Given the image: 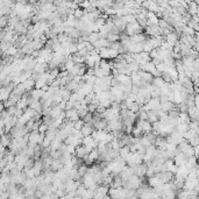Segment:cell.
I'll return each mask as SVG.
<instances>
[{
    "instance_id": "cell-1",
    "label": "cell",
    "mask_w": 199,
    "mask_h": 199,
    "mask_svg": "<svg viewBox=\"0 0 199 199\" xmlns=\"http://www.w3.org/2000/svg\"><path fill=\"white\" fill-rule=\"evenodd\" d=\"M119 55V51L115 49L111 48V47H104V48H99V56L102 59H113Z\"/></svg>"
},
{
    "instance_id": "cell-2",
    "label": "cell",
    "mask_w": 199,
    "mask_h": 199,
    "mask_svg": "<svg viewBox=\"0 0 199 199\" xmlns=\"http://www.w3.org/2000/svg\"><path fill=\"white\" fill-rule=\"evenodd\" d=\"M143 31V27L137 21L133 22V23H127L126 27H125V34L128 36H132L134 34H139V33H142Z\"/></svg>"
},
{
    "instance_id": "cell-3",
    "label": "cell",
    "mask_w": 199,
    "mask_h": 199,
    "mask_svg": "<svg viewBox=\"0 0 199 199\" xmlns=\"http://www.w3.org/2000/svg\"><path fill=\"white\" fill-rule=\"evenodd\" d=\"M82 184L85 186V187H88V189H92V190H96L97 187V183L94 182V178H93V175L90 173H86L84 176L82 177Z\"/></svg>"
},
{
    "instance_id": "cell-4",
    "label": "cell",
    "mask_w": 199,
    "mask_h": 199,
    "mask_svg": "<svg viewBox=\"0 0 199 199\" xmlns=\"http://www.w3.org/2000/svg\"><path fill=\"white\" fill-rule=\"evenodd\" d=\"M142 108L145 111H157L161 108V102H159V97H153L150 98V100L147 102V104H145L143 106H141Z\"/></svg>"
},
{
    "instance_id": "cell-5",
    "label": "cell",
    "mask_w": 199,
    "mask_h": 199,
    "mask_svg": "<svg viewBox=\"0 0 199 199\" xmlns=\"http://www.w3.org/2000/svg\"><path fill=\"white\" fill-rule=\"evenodd\" d=\"M136 127L141 129L143 134H147V133H150L153 130L151 128V124L148 121V120H139L136 124Z\"/></svg>"
},
{
    "instance_id": "cell-6",
    "label": "cell",
    "mask_w": 199,
    "mask_h": 199,
    "mask_svg": "<svg viewBox=\"0 0 199 199\" xmlns=\"http://www.w3.org/2000/svg\"><path fill=\"white\" fill-rule=\"evenodd\" d=\"M155 175L159 177L161 183H168V182L173 181V173L170 171H161V173H156Z\"/></svg>"
},
{
    "instance_id": "cell-7",
    "label": "cell",
    "mask_w": 199,
    "mask_h": 199,
    "mask_svg": "<svg viewBox=\"0 0 199 199\" xmlns=\"http://www.w3.org/2000/svg\"><path fill=\"white\" fill-rule=\"evenodd\" d=\"M63 142H64L65 145H71V146L78 147V146H80V145H82V139H79V137H76L75 135L70 134V135H68V136H66V139Z\"/></svg>"
},
{
    "instance_id": "cell-8",
    "label": "cell",
    "mask_w": 199,
    "mask_h": 199,
    "mask_svg": "<svg viewBox=\"0 0 199 199\" xmlns=\"http://www.w3.org/2000/svg\"><path fill=\"white\" fill-rule=\"evenodd\" d=\"M173 163L176 164L177 167H179V165H183V164H185L186 159H187V157H186L185 155L183 154L182 151H178L175 156H173Z\"/></svg>"
},
{
    "instance_id": "cell-9",
    "label": "cell",
    "mask_w": 199,
    "mask_h": 199,
    "mask_svg": "<svg viewBox=\"0 0 199 199\" xmlns=\"http://www.w3.org/2000/svg\"><path fill=\"white\" fill-rule=\"evenodd\" d=\"M65 118L70 121H77L78 119H80L79 115H78V112L76 108H70V110H66L65 111Z\"/></svg>"
},
{
    "instance_id": "cell-10",
    "label": "cell",
    "mask_w": 199,
    "mask_h": 199,
    "mask_svg": "<svg viewBox=\"0 0 199 199\" xmlns=\"http://www.w3.org/2000/svg\"><path fill=\"white\" fill-rule=\"evenodd\" d=\"M128 39L132 43H143L146 41L147 36L145 34H142V33H139V34H134L132 36H128Z\"/></svg>"
},
{
    "instance_id": "cell-11",
    "label": "cell",
    "mask_w": 199,
    "mask_h": 199,
    "mask_svg": "<svg viewBox=\"0 0 199 199\" xmlns=\"http://www.w3.org/2000/svg\"><path fill=\"white\" fill-rule=\"evenodd\" d=\"M94 130V127H93V124L91 122H84V125L82 126L80 128V132L83 134V136H88V135H91V133Z\"/></svg>"
},
{
    "instance_id": "cell-12",
    "label": "cell",
    "mask_w": 199,
    "mask_h": 199,
    "mask_svg": "<svg viewBox=\"0 0 199 199\" xmlns=\"http://www.w3.org/2000/svg\"><path fill=\"white\" fill-rule=\"evenodd\" d=\"M88 153H90V150H88V148L85 146H83V145H80V146L76 147V150H75V156H77L78 159H83L85 155H88Z\"/></svg>"
},
{
    "instance_id": "cell-13",
    "label": "cell",
    "mask_w": 199,
    "mask_h": 199,
    "mask_svg": "<svg viewBox=\"0 0 199 199\" xmlns=\"http://www.w3.org/2000/svg\"><path fill=\"white\" fill-rule=\"evenodd\" d=\"M47 69H48V63H39V62H36L35 65H34V68H33V72H35V73H39V75H41V73L45 72V71H47Z\"/></svg>"
},
{
    "instance_id": "cell-14",
    "label": "cell",
    "mask_w": 199,
    "mask_h": 199,
    "mask_svg": "<svg viewBox=\"0 0 199 199\" xmlns=\"http://www.w3.org/2000/svg\"><path fill=\"white\" fill-rule=\"evenodd\" d=\"M33 169H34L35 176H39V175H41L42 170H43V161H42V159H36L35 162H34V164H33Z\"/></svg>"
},
{
    "instance_id": "cell-15",
    "label": "cell",
    "mask_w": 199,
    "mask_h": 199,
    "mask_svg": "<svg viewBox=\"0 0 199 199\" xmlns=\"http://www.w3.org/2000/svg\"><path fill=\"white\" fill-rule=\"evenodd\" d=\"M118 83H121V84H129L132 83L130 80V76L129 75H125V73H118V75L114 77Z\"/></svg>"
},
{
    "instance_id": "cell-16",
    "label": "cell",
    "mask_w": 199,
    "mask_h": 199,
    "mask_svg": "<svg viewBox=\"0 0 199 199\" xmlns=\"http://www.w3.org/2000/svg\"><path fill=\"white\" fill-rule=\"evenodd\" d=\"M164 37H165V41H167V42H169V43L173 44V45H175V44L178 42V34L175 33L173 31H170L169 34H167Z\"/></svg>"
},
{
    "instance_id": "cell-17",
    "label": "cell",
    "mask_w": 199,
    "mask_h": 199,
    "mask_svg": "<svg viewBox=\"0 0 199 199\" xmlns=\"http://www.w3.org/2000/svg\"><path fill=\"white\" fill-rule=\"evenodd\" d=\"M27 106H28V96H23L22 94V98L20 97V99L15 104V107L19 108V110H25Z\"/></svg>"
},
{
    "instance_id": "cell-18",
    "label": "cell",
    "mask_w": 199,
    "mask_h": 199,
    "mask_svg": "<svg viewBox=\"0 0 199 199\" xmlns=\"http://www.w3.org/2000/svg\"><path fill=\"white\" fill-rule=\"evenodd\" d=\"M186 113H187V115L190 116L191 120H198V107H196V106L187 107Z\"/></svg>"
},
{
    "instance_id": "cell-19",
    "label": "cell",
    "mask_w": 199,
    "mask_h": 199,
    "mask_svg": "<svg viewBox=\"0 0 199 199\" xmlns=\"http://www.w3.org/2000/svg\"><path fill=\"white\" fill-rule=\"evenodd\" d=\"M164 164H165V168H167V171H170V173H175L177 170V165L173 163V159H168L164 161Z\"/></svg>"
},
{
    "instance_id": "cell-20",
    "label": "cell",
    "mask_w": 199,
    "mask_h": 199,
    "mask_svg": "<svg viewBox=\"0 0 199 199\" xmlns=\"http://www.w3.org/2000/svg\"><path fill=\"white\" fill-rule=\"evenodd\" d=\"M93 47L94 48H104V47H110L111 42L107 39H98L96 42H93Z\"/></svg>"
},
{
    "instance_id": "cell-21",
    "label": "cell",
    "mask_w": 199,
    "mask_h": 199,
    "mask_svg": "<svg viewBox=\"0 0 199 199\" xmlns=\"http://www.w3.org/2000/svg\"><path fill=\"white\" fill-rule=\"evenodd\" d=\"M176 175L178 176L183 177L184 179H185L186 177H187V173H189V169L185 167V164H183V165H179V167H177V170H176Z\"/></svg>"
},
{
    "instance_id": "cell-22",
    "label": "cell",
    "mask_w": 199,
    "mask_h": 199,
    "mask_svg": "<svg viewBox=\"0 0 199 199\" xmlns=\"http://www.w3.org/2000/svg\"><path fill=\"white\" fill-rule=\"evenodd\" d=\"M92 124H93V127H94V129H105V128H106L107 121L105 119L100 118V119L93 121Z\"/></svg>"
},
{
    "instance_id": "cell-23",
    "label": "cell",
    "mask_w": 199,
    "mask_h": 199,
    "mask_svg": "<svg viewBox=\"0 0 199 199\" xmlns=\"http://www.w3.org/2000/svg\"><path fill=\"white\" fill-rule=\"evenodd\" d=\"M22 85L25 86V90H26V91H31V88L35 86V80L33 79L31 77H29V78H27V79H25L22 82Z\"/></svg>"
},
{
    "instance_id": "cell-24",
    "label": "cell",
    "mask_w": 199,
    "mask_h": 199,
    "mask_svg": "<svg viewBox=\"0 0 199 199\" xmlns=\"http://www.w3.org/2000/svg\"><path fill=\"white\" fill-rule=\"evenodd\" d=\"M62 111L63 110H61L58 105H54V106L50 108V112H49L48 115L50 116V118H51V119H56V118H57L58 115H59V113H61Z\"/></svg>"
},
{
    "instance_id": "cell-25",
    "label": "cell",
    "mask_w": 199,
    "mask_h": 199,
    "mask_svg": "<svg viewBox=\"0 0 199 199\" xmlns=\"http://www.w3.org/2000/svg\"><path fill=\"white\" fill-rule=\"evenodd\" d=\"M63 168V163L59 161V159H53V162L50 164V170H53V171H57L59 169Z\"/></svg>"
},
{
    "instance_id": "cell-26",
    "label": "cell",
    "mask_w": 199,
    "mask_h": 199,
    "mask_svg": "<svg viewBox=\"0 0 199 199\" xmlns=\"http://www.w3.org/2000/svg\"><path fill=\"white\" fill-rule=\"evenodd\" d=\"M43 92L44 91L42 88H34L33 91H31V96H29V97H31V99H35V100H40Z\"/></svg>"
},
{
    "instance_id": "cell-27",
    "label": "cell",
    "mask_w": 199,
    "mask_h": 199,
    "mask_svg": "<svg viewBox=\"0 0 199 199\" xmlns=\"http://www.w3.org/2000/svg\"><path fill=\"white\" fill-rule=\"evenodd\" d=\"M130 80H132V84L134 85H137V86H140L141 85V77L139 75V72H132L130 73Z\"/></svg>"
},
{
    "instance_id": "cell-28",
    "label": "cell",
    "mask_w": 199,
    "mask_h": 199,
    "mask_svg": "<svg viewBox=\"0 0 199 199\" xmlns=\"http://www.w3.org/2000/svg\"><path fill=\"white\" fill-rule=\"evenodd\" d=\"M147 120L150 122V124H153V122H155V121H157L159 120V116H157V114H156V112L155 111H147Z\"/></svg>"
},
{
    "instance_id": "cell-29",
    "label": "cell",
    "mask_w": 199,
    "mask_h": 199,
    "mask_svg": "<svg viewBox=\"0 0 199 199\" xmlns=\"http://www.w3.org/2000/svg\"><path fill=\"white\" fill-rule=\"evenodd\" d=\"M61 143H62V141H61V140H58L57 137L53 139L51 142H50V146H49L50 151L51 150H58V149H59V147H61Z\"/></svg>"
},
{
    "instance_id": "cell-30",
    "label": "cell",
    "mask_w": 199,
    "mask_h": 199,
    "mask_svg": "<svg viewBox=\"0 0 199 199\" xmlns=\"http://www.w3.org/2000/svg\"><path fill=\"white\" fill-rule=\"evenodd\" d=\"M176 106L173 102H161V110L164 111V112H169L170 110H173V107Z\"/></svg>"
},
{
    "instance_id": "cell-31",
    "label": "cell",
    "mask_w": 199,
    "mask_h": 199,
    "mask_svg": "<svg viewBox=\"0 0 199 199\" xmlns=\"http://www.w3.org/2000/svg\"><path fill=\"white\" fill-rule=\"evenodd\" d=\"M191 121L190 116L187 115L186 112H179V115H178V122H185V124H189Z\"/></svg>"
},
{
    "instance_id": "cell-32",
    "label": "cell",
    "mask_w": 199,
    "mask_h": 199,
    "mask_svg": "<svg viewBox=\"0 0 199 199\" xmlns=\"http://www.w3.org/2000/svg\"><path fill=\"white\" fill-rule=\"evenodd\" d=\"M187 13L192 15V14H198V6L195 1H191L189 4V7H187Z\"/></svg>"
},
{
    "instance_id": "cell-33",
    "label": "cell",
    "mask_w": 199,
    "mask_h": 199,
    "mask_svg": "<svg viewBox=\"0 0 199 199\" xmlns=\"http://www.w3.org/2000/svg\"><path fill=\"white\" fill-rule=\"evenodd\" d=\"M196 135H198V134H197V133H196L193 129H187L186 132L182 133V136L184 137L185 140H187V141H189V140H191V139H192L193 136H196Z\"/></svg>"
},
{
    "instance_id": "cell-34",
    "label": "cell",
    "mask_w": 199,
    "mask_h": 199,
    "mask_svg": "<svg viewBox=\"0 0 199 199\" xmlns=\"http://www.w3.org/2000/svg\"><path fill=\"white\" fill-rule=\"evenodd\" d=\"M161 182H159V177L156 176V175H154V176L151 177H148V185L150 186V187H154V186H156L157 184H159Z\"/></svg>"
},
{
    "instance_id": "cell-35",
    "label": "cell",
    "mask_w": 199,
    "mask_h": 199,
    "mask_svg": "<svg viewBox=\"0 0 199 199\" xmlns=\"http://www.w3.org/2000/svg\"><path fill=\"white\" fill-rule=\"evenodd\" d=\"M161 197H163V198H168V199H173V198L176 197V191L171 190V189L165 190V191H163V193L161 195Z\"/></svg>"
},
{
    "instance_id": "cell-36",
    "label": "cell",
    "mask_w": 199,
    "mask_h": 199,
    "mask_svg": "<svg viewBox=\"0 0 199 199\" xmlns=\"http://www.w3.org/2000/svg\"><path fill=\"white\" fill-rule=\"evenodd\" d=\"M175 129H177L179 133H184L189 129V124H185V122H178V124L176 125Z\"/></svg>"
},
{
    "instance_id": "cell-37",
    "label": "cell",
    "mask_w": 199,
    "mask_h": 199,
    "mask_svg": "<svg viewBox=\"0 0 199 199\" xmlns=\"http://www.w3.org/2000/svg\"><path fill=\"white\" fill-rule=\"evenodd\" d=\"M122 20H124L126 23H133V22L136 21V17H135V14H126L124 17H121Z\"/></svg>"
},
{
    "instance_id": "cell-38",
    "label": "cell",
    "mask_w": 199,
    "mask_h": 199,
    "mask_svg": "<svg viewBox=\"0 0 199 199\" xmlns=\"http://www.w3.org/2000/svg\"><path fill=\"white\" fill-rule=\"evenodd\" d=\"M11 137L8 136V135H5V134H2L1 136H0V143L4 147H8L9 145H11Z\"/></svg>"
},
{
    "instance_id": "cell-39",
    "label": "cell",
    "mask_w": 199,
    "mask_h": 199,
    "mask_svg": "<svg viewBox=\"0 0 199 199\" xmlns=\"http://www.w3.org/2000/svg\"><path fill=\"white\" fill-rule=\"evenodd\" d=\"M17 53H18V49H17V47H14V45H11L6 51H4V54L6 55V56H11V57L15 56Z\"/></svg>"
},
{
    "instance_id": "cell-40",
    "label": "cell",
    "mask_w": 199,
    "mask_h": 199,
    "mask_svg": "<svg viewBox=\"0 0 199 199\" xmlns=\"http://www.w3.org/2000/svg\"><path fill=\"white\" fill-rule=\"evenodd\" d=\"M77 171H78V176L82 178L85 173H88V167H86V164H80L79 167L77 168Z\"/></svg>"
},
{
    "instance_id": "cell-41",
    "label": "cell",
    "mask_w": 199,
    "mask_h": 199,
    "mask_svg": "<svg viewBox=\"0 0 199 199\" xmlns=\"http://www.w3.org/2000/svg\"><path fill=\"white\" fill-rule=\"evenodd\" d=\"M106 39L110 42H115V41H120V34H114V33H108Z\"/></svg>"
},
{
    "instance_id": "cell-42",
    "label": "cell",
    "mask_w": 199,
    "mask_h": 199,
    "mask_svg": "<svg viewBox=\"0 0 199 199\" xmlns=\"http://www.w3.org/2000/svg\"><path fill=\"white\" fill-rule=\"evenodd\" d=\"M99 39V35H98V31H92L88 35V41L90 43H93Z\"/></svg>"
},
{
    "instance_id": "cell-43",
    "label": "cell",
    "mask_w": 199,
    "mask_h": 199,
    "mask_svg": "<svg viewBox=\"0 0 199 199\" xmlns=\"http://www.w3.org/2000/svg\"><path fill=\"white\" fill-rule=\"evenodd\" d=\"M23 173H25V175H26L27 178H35L36 177L33 167H31V168H28V169H23Z\"/></svg>"
},
{
    "instance_id": "cell-44",
    "label": "cell",
    "mask_w": 199,
    "mask_h": 199,
    "mask_svg": "<svg viewBox=\"0 0 199 199\" xmlns=\"http://www.w3.org/2000/svg\"><path fill=\"white\" fill-rule=\"evenodd\" d=\"M93 195H94V190H92V189H88V187H86V190H85L84 195L82 196V198H85V199L92 198Z\"/></svg>"
},
{
    "instance_id": "cell-45",
    "label": "cell",
    "mask_w": 199,
    "mask_h": 199,
    "mask_svg": "<svg viewBox=\"0 0 199 199\" xmlns=\"http://www.w3.org/2000/svg\"><path fill=\"white\" fill-rule=\"evenodd\" d=\"M83 14H84V9H82L80 7L76 8L75 12H73V15H75V18H77V19L82 18V15H83Z\"/></svg>"
},
{
    "instance_id": "cell-46",
    "label": "cell",
    "mask_w": 199,
    "mask_h": 199,
    "mask_svg": "<svg viewBox=\"0 0 199 199\" xmlns=\"http://www.w3.org/2000/svg\"><path fill=\"white\" fill-rule=\"evenodd\" d=\"M91 6V1L90 0H83V1H80L79 2V7L80 8H88V7H90Z\"/></svg>"
},
{
    "instance_id": "cell-47",
    "label": "cell",
    "mask_w": 199,
    "mask_h": 199,
    "mask_svg": "<svg viewBox=\"0 0 199 199\" xmlns=\"http://www.w3.org/2000/svg\"><path fill=\"white\" fill-rule=\"evenodd\" d=\"M84 125V121H83V119H78L77 121H75L73 122V128H76V129H79L80 130V128H82V126Z\"/></svg>"
},
{
    "instance_id": "cell-48",
    "label": "cell",
    "mask_w": 199,
    "mask_h": 199,
    "mask_svg": "<svg viewBox=\"0 0 199 199\" xmlns=\"http://www.w3.org/2000/svg\"><path fill=\"white\" fill-rule=\"evenodd\" d=\"M132 134L134 135V136H142V134H143V133H142V130H141L140 128H139V127H135V128L133 127Z\"/></svg>"
},
{
    "instance_id": "cell-49",
    "label": "cell",
    "mask_w": 199,
    "mask_h": 199,
    "mask_svg": "<svg viewBox=\"0 0 199 199\" xmlns=\"http://www.w3.org/2000/svg\"><path fill=\"white\" fill-rule=\"evenodd\" d=\"M94 76H96L97 78H100V77L104 76V72H102V70L99 66H98V68H94Z\"/></svg>"
},
{
    "instance_id": "cell-50",
    "label": "cell",
    "mask_w": 199,
    "mask_h": 199,
    "mask_svg": "<svg viewBox=\"0 0 199 199\" xmlns=\"http://www.w3.org/2000/svg\"><path fill=\"white\" fill-rule=\"evenodd\" d=\"M189 143H190L191 146H197V145H199V139H198V135H196V136H193L191 140H189Z\"/></svg>"
},
{
    "instance_id": "cell-51",
    "label": "cell",
    "mask_w": 199,
    "mask_h": 199,
    "mask_svg": "<svg viewBox=\"0 0 199 199\" xmlns=\"http://www.w3.org/2000/svg\"><path fill=\"white\" fill-rule=\"evenodd\" d=\"M50 140H49L48 137H45L44 136V139H43V141H42V143H41L40 146H41V148H47V147H49L50 146Z\"/></svg>"
},
{
    "instance_id": "cell-52",
    "label": "cell",
    "mask_w": 199,
    "mask_h": 199,
    "mask_svg": "<svg viewBox=\"0 0 199 199\" xmlns=\"http://www.w3.org/2000/svg\"><path fill=\"white\" fill-rule=\"evenodd\" d=\"M96 108H97V105L96 104H92V102H90V104H88V111L90 112V113H94L96 112Z\"/></svg>"
},
{
    "instance_id": "cell-53",
    "label": "cell",
    "mask_w": 199,
    "mask_h": 199,
    "mask_svg": "<svg viewBox=\"0 0 199 199\" xmlns=\"http://www.w3.org/2000/svg\"><path fill=\"white\" fill-rule=\"evenodd\" d=\"M156 70L159 71V72L162 73V72H163V71L165 70V64H164L163 62H159V64L156 65Z\"/></svg>"
},
{
    "instance_id": "cell-54",
    "label": "cell",
    "mask_w": 199,
    "mask_h": 199,
    "mask_svg": "<svg viewBox=\"0 0 199 199\" xmlns=\"http://www.w3.org/2000/svg\"><path fill=\"white\" fill-rule=\"evenodd\" d=\"M105 110H106V107L102 106V104H98L97 108H96V112H97V113H99V114H102V113H104V112H105Z\"/></svg>"
},
{
    "instance_id": "cell-55",
    "label": "cell",
    "mask_w": 199,
    "mask_h": 199,
    "mask_svg": "<svg viewBox=\"0 0 199 199\" xmlns=\"http://www.w3.org/2000/svg\"><path fill=\"white\" fill-rule=\"evenodd\" d=\"M48 129V125H45L44 122H42V124H40V126H39V132L40 133H45V130Z\"/></svg>"
},
{
    "instance_id": "cell-56",
    "label": "cell",
    "mask_w": 199,
    "mask_h": 199,
    "mask_svg": "<svg viewBox=\"0 0 199 199\" xmlns=\"http://www.w3.org/2000/svg\"><path fill=\"white\" fill-rule=\"evenodd\" d=\"M77 55H79V56H83V57H85V56H86V55H88V49L86 48H83V49H80V50H78V51H77Z\"/></svg>"
},
{
    "instance_id": "cell-57",
    "label": "cell",
    "mask_w": 199,
    "mask_h": 199,
    "mask_svg": "<svg viewBox=\"0 0 199 199\" xmlns=\"http://www.w3.org/2000/svg\"><path fill=\"white\" fill-rule=\"evenodd\" d=\"M199 154V146L197 145V146H193V155H195L196 157L198 156Z\"/></svg>"
},
{
    "instance_id": "cell-58",
    "label": "cell",
    "mask_w": 199,
    "mask_h": 199,
    "mask_svg": "<svg viewBox=\"0 0 199 199\" xmlns=\"http://www.w3.org/2000/svg\"><path fill=\"white\" fill-rule=\"evenodd\" d=\"M134 1H135L136 4H140V5H141V2L143 1V0H134Z\"/></svg>"
},
{
    "instance_id": "cell-59",
    "label": "cell",
    "mask_w": 199,
    "mask_h": 199,
    "mask_svg": "<svg viewBox=\"0 0 199 199\" xmlns=\"http://www.w3.org/2000/svg\"><path fill=\"white\" fill-rule=\"evenodd\" d=\"M78 1H79V2H80V1H83V0H78Z\"/></svg>"
},
{
    "instance_id": "cell-60",
    "label": "cell",
    "mask_w": 199,
    "mask_h": 199,
    "mask_svg": "<svg viewBox=\"0 0 199 199\" xmlns=\"http://www.w3.org/2000/svg\"><path fill=\"white\" fill-rule=\"evenodd\" d=\"M153 1H155V2H156V0H153Z\"/></svg>"
}]
</instances>
